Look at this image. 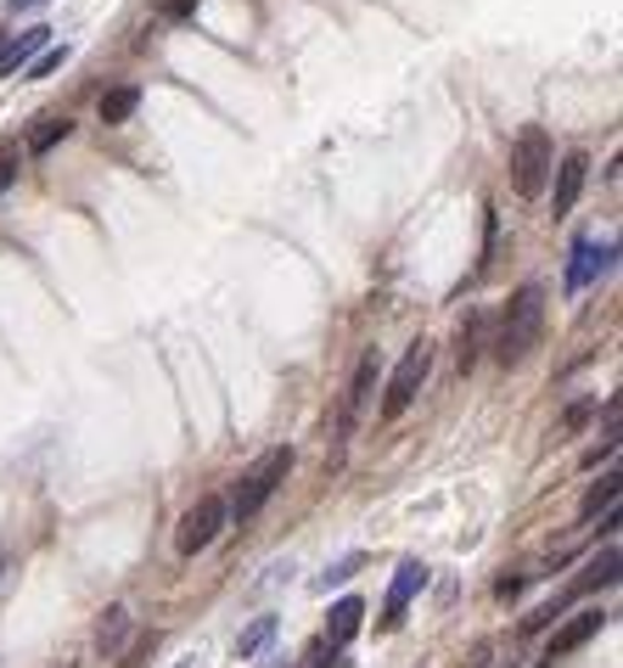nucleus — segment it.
I'll return each mask as SVG.
<instances>
[{
  "instance_id": "f257e3e1",
  "label": "nucleus",
  "mask_w": 623,
  "mask_h": 668,
  "mask_svg": "<svg viewBox=\"0 0 623 668\" xmlns=\"http://www.w3.org/2000/svg\"><path fill=\"white\" fill-rule=\"evenodd\" d=\"M540 326H545V287H540V281H528V287L505 304V315H500L494 360H500V366H522L528 349L540 343Z\"/></svg>"
},
{
  "instance_id": "f03ea898",
  "label": "nucleus",
  "mask_w": 623,
  "mask_h": 668,
  "mask_svg": "<svg viewBox=\"0 0 623 668\" xmlns=\"http://www.w3.org/2000/svg\"><path fill=\"white\" fill-rule=\"evenodd\" d=\"M551 169H556V146H551L545 124H522L517 141H511V186L522 197H540L545 181H551Z\"/></svg>"
},
{
  "instance_id": "7ed1b4c3",
  "label": "nucleus",
  "mask_w": 623,
  "mask_h": 668,
  "mask_svg": "<svg viewBox=\"0 0 623 668\" xmlns=\"http://www.w3.org/2000/svg\"><path fill=\"white\" fill-rule=\"evenodd\" d=\"M293 450H270V455H258L247 472H242V483H236V494H231V506H225V517H236V523H247L264 500H270L282 483H287V472H293Z\"/></svg>"
},
{
  "instance_id": "20e7f679",
  "label": "nucleus",
  "mask_w": 623,
  "mask_h": 668,
  "mask_svg": "<svg viewBox=\"0 0 623 668\" xmlns=\"http://www.w3.org/2000/svg\"><path fill=\"white\" fill-rule=\"evenodd\" d=\"M427 371H432V343H427V338H416V343L405 349V360L394 366V377H388V393H382V415H388V422H399V415L416 404V393H421Z\"/></svg>"
},
{
  "instance_id": "39448f33",
  "label": "nucleus",
  "mask_w": 623,
  "mask_h": 668,
  "mask_svg": "<svg viewBox=\"0 0 623 668\" xmlns=\"http://www.w3.org/2000/svg\"><path fill=\"white\" fill-rule=\"evenodd\" d=\"M231 517H225V500L219 494H203L197 506L181 517V534H174V551L181 556H197V551H208L214 539H219V528H225Z\"/></svg>"
},
{
  "instance_id": "423d86ee",
  "label": "nucleus",
  "mask_w": 623,
  "mask_h": 668,
  "mask_svg": "<svg viewBox=\"0 0 623 668\" xmlns=\"http://www.w3.org/2000/svg\"><path fill=\"white\" fill-rule=\"evenodd\" d=\"M612 259H617V241H573V254H568V276H562V287L568 292H584L595 276H606L612 270Z\"/></svg>"
},
{
  "instance_id": "0eeeda50",
  "label": "nucleus",
  "mask_w": 623,
  "mask_h": 668,
  "mask_svg": "<svg viewBox=\"0 0 623 668\" xmlns=\"http://www.w3.org/2000/svg\"><path fill=\"white\" fill-rule=\"evenodd\" d=\"M416 590H427V562H405V567L394 573V590H388V607H382V618H377V629H382V635L405 624V607L416 602Z\"/></svg>"
},
{
  "instance_id": "6e6552de",
  "label": "nucleus",
  "mask_w": 623,
  "mask_h": 668,
  "mask_svg": "<svg viewBox=\"0 0 623 668\" xmlns=\"http://www.w3.org/2000/svg\"><path fill=\"white\" fill-rule=\"evenodd\" d=\"M551 175H556V186H551V214L562 219V214H573V203H579V192H584V181H590V152H568Z\"/></svg>"
},
{
  "instance_id": "1a4fd4ad",
  "label": "nucleus",
  "mask_w": 623,
  "mask_h": 668,
  "mask_svg": "<svg viewBox=\"0 0 623 668\" xmlns=\"http://www.w3.org/2000/svg\"><path fill=\"white\" fill-rule=\"evenodd\" d=\"M601 624H606V613H601V607L573 613V618H568L556 635H551V662H556V657H568V651H579L584 640H595V635H601Z\"/></svg>"
},
{
  "instance_id": "9d476101",
  "label": "nucleus",
  "mask_w": 623,
  "mask_h": 668,
  "mask_svg": "<svg viewBox=\"0 0 623 668\" xmlns=\"http://www.w3.org/2000/svg\"><path fill=\"white\" fill-rule=\"evenodd\" d=\"M51 34L57 29H45V23H34V29H23V34H12L7 45H0V73H23L45 45H51Z\"/></svg>"
},
{
  "instance_id": "9b49d317",
  "label": "nucleus",
  "mask_w": 623,
  "mask_h": 668,
  "mask_svg": "<svg viewBox=\"0 0 623 668\" xmlns=\"http://www.w3.org/2000/svg\"><path fill=\"white\" fill-rule=\"evenodd\" d=\"M371 388H377V354L360 360V371H354V382H348V393H343V433L360 422V410L371 404Z\"/></svg>"
},
{
  "instance_id": "f8f14e48",
  "label": "nucleus",
  "mask_w": 623,
  "mask_h": 668,
  "mask_svg": "<svg viewBox=\"0 0 623 668\" xmlns=\"http://www.w3.org/2000/svg\"><path fill=\"white\" fill-rule=\"evenodd\" d=\"M360 618H366V607L354 602V596H343V602L331 607V624H326V646H337V651H343L354 635H360Z\"/></svg>"
},
{
  "instance_id": "ddd939ff",
  "label": "nucleus",
  "mask_w": 623,
  "mask_h": 668,
  "mask_svg": "<svg viewBox=\"0 0 623 668\" xmlns=\"http://www.w3.org/2000/svg\"><path fill=\"white\" fill-rule=\"evenodd\" d=\"M135 107H141V91H135V85H113V91H102V102H96L102 124H130Z\"/></svg>"
},
{
  "instance_id": "4468645a",
  "label": "nucleus",
  "mask_w": 623,
  "mask_h": 668,
  "mask_svg": "<svg viewBox=\"0 0 623 668\" xmlns=\"http://www.w3.org/2000/svg\"><path fill=\"white\" fill-rule=\"evenodd\" d=\"M68 135H73V119H68V113H45V119H40V130L29 135V152H34V157H45V152H51L57 141H68Z\"/></svg>"
},
{
  "instance_id": "2eb2a0df",
  "label": "nucleus",
  "mask_w": 623,
  "mask_h": 668,
  "mask_svg": "<svg viewBox=\"0 0 623 668\" xmlns=\"http://www.w3.org/2000/svg\"><path fill=\"white\" fill-rule=\"evenodd\" d=\"M595 584H617V545H606L590 567H584V578L573 584V596H584V590H595Z\"/></svg>"
},
{
  "instance_id": "dca6fc26",
  "label": "nucleus",
  "mask_w": 623,
  "mask_h": 668,
  "mask_svg": "<svg viewBox=\"0 0 623 668\" xmlns=\"http://www.w3.org/2000/svg\"><path fill=\"white\" fill-rule=\"evenodd\" d=\"M270 640H276V618H253V624L236 635V657H258Z\"/></svg>"
},
{
  "instance_id": "f3484780",
  "label": "nucleus",
  "mask_w": 623,
  "mask_h": 668,
  "mask_svg": "<svg viewBox=\"0 0 623 668\" xmlns=\"http://www.w3.org/2000/svg\"><path fill=\"white\" fill-rule=\"evenodd\" d=\"M124 635H130V613H124V607H113V613L96 624V651H108V657H113V651L124 646Z\"/></svg>"
},
{
  "instance_id": "a211bd4d",
  "label": "nucleus",
  "mask_w": 623,
  "mask_h": 668,
  "mask_svg": "<svg viewBox=\"0 0 623 668\" xmlns=\"http://www.w3.org/2000/svg\"><path fill=\"white\" fill-rule=\"evenodd\" d=\"M478 349H483V320L472 315V320L461 326V349H456V366H461V371H472V366H478Z\"/></svg>"
},
{
  "instance_id": "6ab92c4d",
  "label": "nucleus",
  "mask_w": 623,
  "mask_h": 668,
  "mask_svg": "<svg viewBox=\"0 0 623 668\" xmlns=\"http://www.w3.org/2000/svg\"><path fill=\"white\" fill-rule=\"evenodd\" d=\"M612 500H617V477H601V489H590V494H584V506H579V517L590 523L595 512H612Z\"/></svg>"
},
{
  "instance_id": "aec40b11",
  "label": "nucleus",
  "mask_w": 623,
  "mask_h": 668,
  "mask_svg": "<svg viewBox=\"0 0 623 668\" xmlns=\"http://www.w3.org/2000/svg\"><path fill=\"white\" fill-rule=\"evenodd\" d=\"M360 562H366L360 551H348L343 562H331V567H326V573L315 578V590H331V584H343V578H354V573H360Z\"/></svg>"
},
{
  "instance_id": "412c9836",
  "label": "nucleus",
  "mask_w": 623,
  "mask_h": 668,
  "mask_svg": "<svg viewBox=\"0 0 623 668\" xmlns=\"http://www.w3.org/2000/svg\"><path fill=\"white\" fill-rule=\"evenodd\" d=\"M62 62H68V45H45V51H40L29 68H23V79H45V73H57Z\"/></svg>"
},
{
  "instance_id": "4be33fe9",
  "label": "nucleus",
  "mask_w": 623,
  "mask_h": 668,
  "mask_svg": "<svg viewBox=\"0 0 623 668\" xmlns=\"http://www.w3.org/2000/svg\"><path fill=\"white\" fill-rule=\"evenodd\" d=\"M309 668H354V662H348V657H343L337 646H326V640H315V646H309Z\"/></svg>"
},
{
  "instance_id": "5701e85b",
  "label": "nucleus",
  "mask_w": 623,
  "mask_h": 668,
  "mask_svg": "<svg viewBox=\"0 0 623 668\" xmlns=\"http://www.w3.org/2000/svg\"><path fill=\"white\" fill-rule=\"evenodd\" d=\"M18 169H23V157H12V152H0V192H7V186L18 181Z\"/></svg>"
},
{
  "instance_id": "b1692460",
  "label": "nucleus",
  "mask_w": 623,
  "mask_h": 668,
  "mask_svg": "<svg viewBox=\"0 0 623 668\" xmlns=\"http://www.w3.org/2000/svg\"><path fill=\"white\" fill-rule=\"evenodd\" d=\"M197 7H203V0H168V7H163V18H168V23H181V18H192Z\"/></svg>"
},
{
  "instance_id": "393cba45",
  "label": "nucleus",
  "mask_w": 623,
  "mask_h": 668,
  "mask_svg": "<svg viewBox=\"0 0 623 668\" xmlns=\"http://www.w3.org/2000/svg\"><path fill=\"white\" fill-rule=\"evenodd\" d=\"M12 12H34V7H45V0H7Z\"/></svg>"
},
{
  "instance_id": "a878e982",
  "label": "nucleus",
  "mask_w": 623,
  "mask_h": 668,
  "mask_svg": "<svg viewBox=\"0 0 623 668\" xmlns=\"http://www.w3.org/2000/svg\"><path fill=\"white\" fill-rule=\"evenodd\" d=\"M270 668H293V662H270Z\"/></svg>"
},
{
  "instance_id": "bb28decb",
  "label": "nucleus",
  "mask_w": 623,
  "mask_h": 668,
  "mask_svg": "<svg viewBox=\"0 0 623 668\" xmlns=\"http://www.w3.org/2000/svg\"><path fill=\"white\" fill-rule=\"evenodd\" d=\"M174 668H192V662H174Z\"/></svg>"
}]
</instances>
